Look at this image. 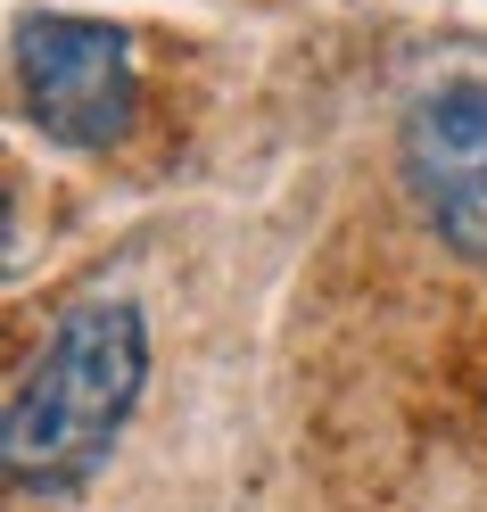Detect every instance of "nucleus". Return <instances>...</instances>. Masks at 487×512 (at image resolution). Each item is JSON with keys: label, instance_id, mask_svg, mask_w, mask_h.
I'll list each match as a JSON object with an SVG mask.
<instances>
[{"label": "nucleus", "instance_id": "obj_1", "mask_svg": "<svg viewBox=\"0 0 487 512\" xmlns=\"http://www.w3.org/2000/svg\"><path fill=\"white\" fill-rule=\"evenodd\" d=\"M149 380V331L141 306L124 298H91L58 323L34 356H25L9 413H0V463H9V488L25 496H58L83 488L100 455L116 446L124 413L141 405Z\"/></svg>", "mask_w": 487, "mask_h": 512}, {"label": "nucleus", "instance_id": "obj_2", "mask_svg": "<svg viewBox=\"0 0 487 512\" xmlns=\"http://www.w3.org/2000/svg\"><path fill=\"white\" fill-rule=\"evenodd\" d=\"M17 91L25 116L67 149H116L133 133L141 83L124 25L100 17H25L17 25Z\"/></svg>", "mask_w": 487, "mask_h": 512}, {"label": "nucleus", "instance_id": "obj_3", "mask_svg": "<svg viewBox=\"0 0 487 512\" xmlns=\"http://www.w3.org/2000/svg\"><path fill=\"white\" fill-rule=\"evenodd\" d=\"M397 166L438 248L463 265H487V83L421 91L397 133Z\"/></svg>", "mask_w": 487, "mask_h": 512}]
</instances>
